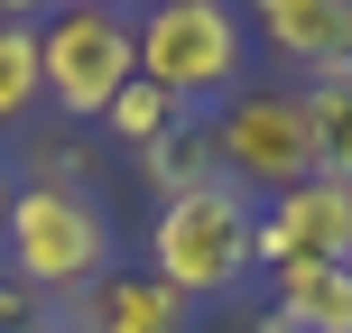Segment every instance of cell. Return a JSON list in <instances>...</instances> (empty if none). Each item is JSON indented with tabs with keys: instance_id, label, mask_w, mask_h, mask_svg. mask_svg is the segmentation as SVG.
<instances>
[{
	"instance_id": "6da1fadb",
	"label": "cell",
	"mask_w": 352,
	"mask_h": 333,
	"mask_svg": "<svg viewBox=\"0 0 352 333\" xmlns=\"http://www.w3.org/2000/svg\"><path fill=\"white\" fill-rule=\"evenodd\" d=\"M260 268V204L232 176H204L186 194H158V231H148V278L176 287L186 306L232 297Z\"/></svg>"
},
{
	"instance_id": "7a4b0ae2",
	"label": "cell",
	"mask_w": 352,
	"mask_h": 333,
	"mask_svg": "<svg viewBox=\"0 0 352 333\" xmlns=\"http://www.w3.org/2000/svg\"><path fill=\"white\" fill-rule=\"evenodd\" d=\"M0 241H10V278L28 297H93L111 278V213L84 185H65V176L19 185Z\"/></svg>"
},
{
	"instance_id": "3957f363",
	"label": "cell",
	"mask_w": 352,
	"mask_h": 333,
	"mask_svg": "<svg viewBox=\"0 0 352 333\" xmlns=\"http://www.w3.org/2000/svg\"><path fill=\"white\" fill-rule=\"evenodd\" d=\"M130 28H140V84H158L176 111H213L250 84V28L232 0H148Z\"/></svg>"
},
{
	"instance_id": "277c9868",
	"label": "cell",
	"mask_w": 352,
	"mask_h": 333,
	"mask_svg": "<svg viewBox=\"0 0 352 333\" xmlns=\"http://www.w3.org/2000/svg\"><path fill=\"white\" fill-rule=\"evenodd\" d=\"M204 148H213V176H232L250 204H269V194H287V185H306V176H316L306 102H297L287 84H241L232 102H213Z\"/></svg>"
},
{
	"instance_id": "5b68a950",
	"label": "cell",
	"mask_w": 352,
	"mask_h": 333,
	"mask_svg": "<svg viewBox=\"0 0 352 333\" xmlns=\"http://www.w3.org/2000/svg\"><path fill=\"white\" fill-rule=\"evenodd\" d=\"M37 56H47V102L65 121H102L140 84V28H130V10H56L37 28Z\"/></svg>"
},
{
	"instance_id": "8992f818",
	"label": "cell",
	"mask_w": 352,
	"mask_h": 333,
	"mask_svg": "<svg viewBox=\"0 0 352 333\" xmlns=\"http://www.w3.org/2000/svg\"><path fill=\"white\" fill-rule=\"evenodd\" d=\"M297 260H343L352 268V185L306 176V185L260 204V268H297Z\"/></svg>"
},
{
	"instance_id": "52a82bcc",
	"label": "cell",
	"mask_w": 352,
	"mask_h": 333,
	"mask_svg": "<svg viewBox=\"0 0 352 333\" xmlns=\"http://www.w3.org/2000/svg\"><path fill=\"white\" fill-rule=\"evenodd\" d=\"M241 28L316 84L352 65V0H241Z\"/></svg>"
},
{
	"instance_id": "ba28073f",
	"label": "cell",
	"mask_w": 352,
	"mask_h": 333,
	"mask_svg": "<svg viewBox=\"0 0 352 333\" xmlns=\"http://www.w3.org/2000/svg\"><path fill=\"white\" fill-rule=\"evenodd\" d=\"M65 324L74 333H195V306L176 297V287H158L148 268H111Z\"/></svg>"
},
{
	"instance_id": "9c48e42d",
	"label": "cell",
	"mask_w": 352,
	"mask_h": 333,
	"mask_svg": "<svg viewBox=\"0 0 352 333\" xmlns=\"http://www.w3.org/2000/svg\"><path fill=\"white\" fill-rule=\"evenodd\" d=\"M278 278V333H352V268L343 260H297Z\"/></svg>"
},
{
	"instance_id": "30bf717a",
	"label": "cell",
	"mask_w": 352,
	"mask_h": 333,
	"mask_svg": "<svg viewBox=\"0 0 352 333\" xmlns=\"http://www.w3.org/2000/svg\"><path fill=\"white\" fill-rule=\"evenodd\" d=\"M297 102H306V139H316V176L352 185V65L343 74H316Z\"/></svg>"
},
{
	"instance_id": "8fae6325",
	"label": "cell",
	"mask_w": 352,
	"mask_h": 333,
	"mask_svg": "<svg viewBox=\"0 0 352 333\" xmlns=\"http://www.w3.org/2000/svg\"><path fill=\"white\" fill-rule=\"evenodd\" d=\"M37 102H47V56H37V28L0 19V130H19Z\"/></svg>"
},
{
	"instance_id": "7c38bea8",
	"label": "cell",
	"mask_w": 352,
	"mask_h": 333,
	"mask_svg": "<svg viewBox=\"0 0 352 333\" xmlns=\"http://www.w3.org/2000/svg\"><path fill=\"white\" fill-rule=\"evenodd\" d=\"M102 121H111V130H121V139H130V148H158V139H167V130H176V102H167V93H158V84H130V93H121V102H111V111H102Z\"/></svg>"
},
{
	"instance_id": "4fadbf2b",
	"label": "cell",
	"mask_w": 352,
	"mask_h": 333,
	"mask_svg": "<svg viewBox=\"0 0 352 333\" xmlns=\"http://www.w3.org/2000/svg\"><path fill=\"white\" fill-rule=\"evenodd\" d=\"M0 19H19V28H47V19H56V0H0Z\"/></svg>"
},
{
	"instance_id": "5bb4252c",
	"label": "cell",
	"mask_w": 352,
	"mask_h": 333,
	"mask_svg": "<svg viewBox=\"0 0 352 333\" xmlns=\"http://www.w3.org/2000/svg\"><path fill=\"white\" fill-rule=\"evenodd\" d=\"M56 10H121V0H56Z\"/></svg>"
},
{
	"instance_id": "9a60e30c",
	"label": "cell",
	"mask_w": 352,
	"mask_h": 333,
	"mask_svg": "<svg viewBox=\"0 0 352 333\" xmlns=\"http://www.w3.org/2000/svg\"><path fill=\"white\" fill-rule=\"evenodd\" d=\"M0 222H10V167H0Z\"/></svg>"
},
{
	"instance_id": "2e32d148",
	"label": "cell",
	"mask_w": 352,
	"mask_h": 333,
	"mask_svg": "<svg viewBox=\"0 0 352 333\" xmlns=\"http://www.w3.org/2000/svg\"><path fill=\"white\" fill-rule=\"evenodd\" d=\"M19 333H74V324H19Z\"/></svg>"
}]
</instances>
